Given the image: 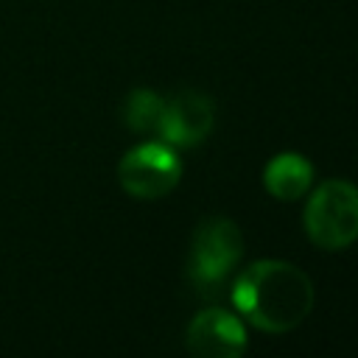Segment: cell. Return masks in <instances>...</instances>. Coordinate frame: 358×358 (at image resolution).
<instances>
[{
	"label": "cell",
	"instance_id": "6da1fadb",
	"mask_svg": "<svg viewBox=\"0 0 358 358\" xmlns=\"http://www.w3.org/2000/svg\"><path fill=\"white\" fill-rule=\"evenodd\" d=\"M235 310L266 333H288L313 308L310 277L285 260H255L232 285Z\"/></svg>",
	"mask_w": 358,
	"mask_h": 358
},
{
	"label": "cell",
	"instance_id": "7a4b0ae2",
	"mask_svg": "<svg viewBox=\"0 0 358 358\" xmlns=\"http://www.w3.org/2000/svg\"><path fill=\"white\" fill-rule=\"evenodd\" d=\"M305 235L327 252L347 249L358 241V187L347 179L316 185L302 213Z\"/></svg>",
	"mask_w": 358,
	"mask_h": 358
},
{
	"label": "cell",
	"instance_id": "3957f363",
	"mask_svg": "<svg viewBox=\"0 0 358 358\" xmlns=\"http://www.w3.org/2000/svg\"><path fill=\"white\" fill-rule=\"evenodd\" d=\"M243 255V235L235 221L229 218H207L196 227L190 241V257H187V277L190 285L204 294L215 296L232 268L238 266Z\"/></svg>",
	"mask_w": 358,
	"mask_h": 358
},
{
	"label": "cell",
	"instance_id": "277c9868",
	"mask_svg": "<svg viewBox=\"0 0 358 358\" xmlns=\"http://www.w3.org/2000/svg\"><path fill=\"white\" fill-rule=\"evenodd\" d=\"M117 179L120 187L143 201H154L168 196L179 179H182V162L176 157V151L162 143H140L134 148L126 151V157L117 165Z\"/></svg>",
	"mask_w": 358,
	"mask_h": 358
},
{
	"label": "cell",
	"instance_id": "5b68a950",
	"mask_svg": "<svg viewBox=\"0 0 358 358\" xmlns=\"http://www.w3.org/2000/svg\"><path fill=\"white\" fill-rule=\"evenodd\" d=\"M213 120H215L213 101L201 92L185 90L162 103L154 131L171 148H193L210 134Z\"/></svg>",
	"mask_w": 358,
	"mask_h": 358
},
{
	"label": "cell",
	"instance_id": "8992f818",
	"mask_svg": "<svg viewBox=\"0 0 358 358\" xmlns=\"http://www.w3.org/2000/svg\"><path fill=\"white\" fill-rule=\"evenodd\" d=\"M185 344L196 358H238L246 350V327L241 316L210 308L190 319Z\"/></svg>",
	"mask_w": 358,
	"mask_h": 358
},
{
	"label": "cell",
	"instance_id": "52a82bcc",
	"mask_svg": "<svg viewBox=\"0 0 358 358\" xmlns=\"http://www.w3.org/2000/svg\"><path fill=\"white\" fill-rule=\"evenodd\" d=\"M263 185L277 201H296L313 185V165L296 151H282L263 168Z\"/></svg>",
	"mask_w": 358,
	"mask_h": 358
},
{
	"label": "cell",
	"instance_id": "ba28073f",
	"mask_svg": "<svg viewBox=\"0 0 358 358\" xmlns=\"http://www.w3.org/2000/svg\"><path fill=\"white\" fill-rule=\"evenodd\" d=\"M162 103H165V98H159L154 90H145V87L131 90L126 98V106H123L126 126L134 131H154L159 112H162Z\"/></svg>",
	"mask_w": 358,
	"mask_h": 358
}]
</instances>
